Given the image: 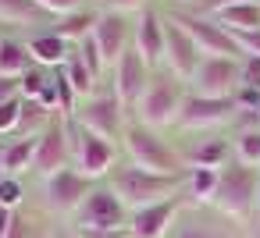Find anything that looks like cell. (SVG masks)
Masks as SVG:
<instances>
[{
	"label": "cell",
	"instance_id": "obj_41",
	"mask_svg": "<svg viewBox=\"0 0 260 238\" xmlns=\"http://www.w3.org/2000/svg\"><path fill=\"white\" fill-rule=\"evenodd\" d=\"M89 4H96V8H104V4H107V0H89Z\"/></svg>",
	"mask_w": 260,
	"mask_h": 238
},
{
	"label": "cell",
	"instance_id": "obj_7",
	"mask_svg": "<svg viewBox=\"0 0 260 238\" xmlns=\"http://www.w3.org/2000/svg\"><path fill=\"white\" fill-rule=\"evenodd\" d=\"M68 125H72V167L79 174H86L89 181H107V174L121 160V146L79 128L72 117H68Z\"/></svg>",
	"mask_w": 260,
	"mask_h": 238
},
{
	"label": "cell",
	"instance_id": "obj_38",
	"mask_svg": "<svg viewBox=\"0 0 260 238\" xmlns=\"http://www.w3.org/2000/svg\"><path fill=\"white\" fill-rule=\"evenodd\" d=\"M232 4H246V0H207V4L200 8L203 15H214V11H221V8H232Z\"/></svg>",
	"mask_w": 260,
	"mask_h": 238
},
{
	"label": "cell",
	"instance_id": "obj_37",
	"mask_svg": "<svg viewBox=\"0 0 260 238\" xmlns=\"http://www.w3.org/2000/svg\"><path fill=\"white\" fill-rule=\"evenodd\" d=\"M11 96H18V78H4V75H0V103H8Z\"/></svg>",
	"mask_w": 260,
	"mask_h": 238
},
{
	"label": "cell",
	"instance_id": "obj_30",
	"mask_svg": "<svg viewBox=\"0 0 260 238\" xmlns=\"http://www.w3.org/2000/svg\"><path fill=\"white\" fill-rule=\"evenodd\" d=\"M18 121H22V96H11L8 103H0V139L15 135Z\"/></svg>",
	"mask_w": 260,
	"mask_h": 238
},
{
	"label": "cell",
	"instance_id": "obj_29",
	"mask_svg": "<svg viewBox=\"0 0 260 238\" xmlns=\"http://www.w3.org/2000/svg\"><path fill=\"white\" fill-rule=\"evenodd\" d=\"M50 78H54V71H50V68L32 64V68L18 78V96H22V100H40V93L50 86Z\"/></svg>",
	"mask_w": 260,
	"mask_h": 238
},
{
	"label": "cell",
	"instance_id": "obj_15",
	"mask_svg": "<svg viewBox=\"0 0 260 238\" xmlns=\"http://www.w3.org/2000/svg\"><path fill=\"white\" fill-rule=\"evenodd\" d=\"M239 227L242 224L221 217L210 206H185L178 213V220H175V227H171L168 238H242Z\"/></svg>",
	"mask_w": 260,
	"mask_h": 238
},
{
	"label": "cell",
	"instance_id": "obj_10",
	"mask_svg": "<svg viewBox=\"0 0 260 238\" xmlns=\"http://www.w3.org/2000/svg\"><path fill=\"white\" fill-rule=\"evenodd\" d=\"M189 89L200 96L235 100V93L242 89V57H200Z\"/></svg>",
	"mask_w": 260,
	"mask_h": 238
},
{
	"label": "cell",
	"instance_id": "obj_11",
	"mask_svg": "<svg viewBox=\"0 0 260 238\" xmlns=\"http://www.w3.org/2000/svg\"><path fill=\"white\" fill-rule=\"evenodd\" d=\"M72 227H104V231L128 227V206L118 199V192L107 181H96L89 195L82 199V206L75 210Z\"/></svg>",
	"mask_w": 260,
	"mask_h": 238
},
{
	"label": "cell",
	"instance_id": "obj_35",
	"mask_svg": "<svg viewBox=\"0 0 260 238\" xmlns=\"http://www.w3.org/2000/svg\"><path fill=\"white\" fill-rule=\"evenodd\" d=\"M242 86L260 89V57H242Z\"/></svg>",
	"mask_w": 260,
	"mask_h": 238
},
{
	"label": "cell",
	"instance_id": "obj_2",
	"mask_svg": "<svg viewBox=\"0 0 260 238\" xmlns=\"http://www.w3.org/2000/svg\"><path fill=\"white\" fill-rule=\"evenodd\" d=\"M107 185L118 192V199L132 210L139 206H150V203H160V199H171L185 188V174H153V171H143L136 164H128L125 156L114 164V171L107 174Z\"/></svg>",
	"mask_w": 260,
	"mask_h": 238
},
{
	"label": "cell",
	"instance_id": "obj_19",
	"mask_svg": "<svg viewBox=\"0 0 260 238\" xmlns=\"http://www.w3.org/2000/svg\"><path fill=\"white\" fill-rule=\"evenodd\" d=\"M50 25H54V18L36 4V0H0V32L29 36V32L50 29Z\"/></svg>",
	"mask_w": 260,
	"mask_h": 238
},
{
	"label": "cell",
	"instance_id": "obj_43",
	"mask_svg": "<svg viewBox=\"0 0 260 238\" xmlns=\"http://www.w3.org/2000/svg\"><path fill=\"white\" fill-rule=\"evenodd\" d=\"M36 238H50V234H47V231H40V234H36Z\"/></svg>",
	"mask_w": 260,
	"mask_h": 238
},
{
	"label": "cell",
	"instance_id": "obj_33",
	"mask_svg": "<svg viewBox=\"0 0 260 238\" xmlns=\"http://www.w3.org/2000/svg\"><path fill=\"white\" fill-rule=\"evenodd\" d=\"M232 39H235L242 57H260V29L256 32H232Z\"/></svg>",
	"mask_w": 260,
	"mask_h": 238
},
{
	"label": "cell",
	"instance_id": "obj_36",
	"mask_svg": "<svg viewBox=\"0 0 260 238\" xmlns=\"http://www.w3.org/2000/svg\"><path fill=\"white\" fill-rule=\"evenodd\" d=\"M79 238H132L128 227H118V231H104V227H75Z\"/></svg>",
	"mask_w": 260,
	"mask_h": 238
},
{
	"label": "cell",
	"instance_id": "obj_24",
	"mask_svg": "<svg viewBox=\"0 0 260 238\" xmlns=\"http://www.w3.org/2000/svg\"><path fill=\"white\" fill-rule=\"evenodd\" d=\"M221 29L228 32H256L260 29V0H246V4H232L210 15Z\"/></svg>",
	"mask_w": 260,
	"mask_h": 238
},
{
	"label": "cell",
	"instance_id": "obj_34",
	"mask_svg": "<svg viewBox=\"0 0 260 238\" xmlns=\"http://www.w3.org/2000/svg\"><path fill=\"white\" fill-rule=\"evenodd\" d=\"M153 0H107L104 4V11H118V15H128V18H136L143 8H150Z\"/></svg>",
	"mask_w": 260,
	"mask_h": 238
},
{
	"label": "cell",
	"instance_id": "obj_18",
	"mask_svg": "<svg viewBox=\"0 0 260 238\" xmlns=\"http://www.w3.org/2000/svg\"><path fill=\"white\" fill-rule=\"evenodd\" d=\"M93 43L100 47L107 68L118 64V57L132 47V18L128 15H118V11H104L100 8V18L93 25Z\"/></svg>",
	"mask_w": 260,
	"mask_h": 238
},
{
	"label": "cell",
	"instance_id": "obj_12",
	"mask_svg": "<svg viewBox=\"0 0 260 238\" xmlns=\"http://www.w3.org/2000/svg\"><path fill=\"white\" fill-rule=\"evenodd\" d=\"M72 164V125L68 117H54L40 135H36V156H32V181L57 174L61 167Z\"/></svg>",
	"mask_w": 260,
	"mask_h": 238
},
{
	"label": "cell",
	"instance_id": "obj_26",
	"mask_svg": "<svg viewBox=\"0 0 260 238\" xmlns=\"http://www.w3.org/2000/svg\"><path fill=\"white\" fill-rule=\"evenodd\" d=\"M217 188V167H189L185 171V199L189 206H210Z\"/></svg>",
	"mask_w": 260,
	"mask_h": 238
},
{
	"label": "cell",
	"instance_id": "obj_22",
	"mask_svg": "<svg viewBox=\"0 0 260 238\" xmlns=\"http://www.w3.org/2000/svg\"><path fill=\"white\" fill-rule=\"evenodd\" d=\"M96 18H100V8H96V4H82L79 11L54 18V25H50V29H54L61 39H68L72 47H79L86 36H93V25H96Z\"/></svg>",
	"mask_w": 260,
	"mask_h": 238
},
{
	"label": "cell",
	"instance_id": "obj_6",
	"mask_svg": "<svg viewBox=\"0 0 260 238\" xmlns=\"http://www.w3.org/2000/svg\"><path fill=\"white\" fill-rule=\"evenodd\" d=\"M72 121H75L79 128L93 132V135H100V139L121 142V132H125V125L132 121V114H128L125 103L114 96V89L104 82L93 96H86V100L79 103V110H75Z\"/></svg>",
	"mask_w": 260,
	"mask_h": 238
},
{
	"label": "cell",
	"instance_id": "obj_23",
	"mask_svg": "<svg viewBox=\"0 0 260 238\" xmlns=\"http://www.w3.org/2000/svg\"><path fill=\"white\" fill-rule=\"evenodd\" d=\"M29 68H32V57H29L25 36L0 32V75L4 78H22Z\"/></svg>",
	"mask_w": 260,
	"mask_h": 238
},
{
	"label": "cell",
	"instance_id": "obj_21",
	"mask_svg": "<svg viewBox=\"0 0 260 238\" xmlns=\"http://www.w3.org/2000/svg\"><path fill=\"white\" fill-rule=\"evenodd\" d=\"M32 156H36V135H8L0 139V164L15 178L32 181Z\"/></svg>",
	"mask_w": 260,
	"mask_h": 238
},
{
	"label": "cell",
	"instance_id": "obj_4",
	"mask_svg": "<svg viewBox=\"0 0 260 238\" xmlns=\"http://www.w3.org/2000/svg\"><path fill=\"white\" fill-rule=\"evenodd\" d=\"M185 96H189V86L182 78H175L168 68H157L150 75V86L143 89L136 110H132V121L150 125L157 132H175V121L182 114Z\"/></svg>",
	"mask_w": 260,
	"mask_h": 238
},
{
	"label": "cell",
	"instance_id": "obj_1",
	"mask_svg": "<svg viewBox=\"0 0 260 238\" xmlns=\"http://www.w3.org/2000/svg\"><path fill=\"white\" fill-rule=\"evenodd\" d=\"M118 146H121V156L128 164L143 167V171H153V174H185L182 149H178V142L168 132H157L150 125L128 121Z\"/></svg>",
	"mask_w": 260,
	"mask_h": 238
},
{
	"label": "cell",
	"instance_id": "obj_14",
	"mask_svg": "<svg viewBox=\"0 0 260 238\" xmlns=\"http://www.w3.org/2000/svg\"><path fill=\"white\" fill-rule=\"evenodd\" d=\"M150 75H153V68L128 47L121 57H118V64L111 68V75H107V86L114 89V96L125 103V110L132 114L136 110V103H139V96H143V89L150 86Z\"/></svg>",
	"mask_w": 260,
	"mask_h": 238
},
{
	"label": "cell",
	"instance_id": "obj_16",
	"mask_svg": "<svg viewBox=\"0 0 260 238\" xmlns=\"http://www.w3.org/2000/svg\"><path fill=\"white\" fill-rule=\"evenodd\" d=\"M132 50L157 71L164 68V11L157 4L143 8L132 18Z\"/></svg>",
	"mask_w": 260,
	"mask_h": 238
},
{
	"label": "cell",
	"instance_id": "obj_9",
	"mask_svg": "<svg viewBox=\"0 0 260 238\" xmlns=\"http://www.w3.org/2000/svg\"><path fill=\"white\" fill-rule=\"evenodd\" d=\"M168 15L189 32V39L196 43V50H200L203 57H242L239 47H235V39H232V32L221 29L210 15H203V11H185V8H171Z\"/></svg>",
	"mask_w": 260,
	"mask_h": 238
},
{
	"label": "cell",
	"instance_id": "obj_42",
	"mask_svg": "<svg viewBox=\"0 0 260 238\" xmlns=\"http://www.w3.org/2000/svg\"><path fill=\"white\" fill-rule=\"evenodd\" d=\"M256 213H260V192H256Z\"/></svg>",
	"mask_w": 260,
	"mask_h": 238
},
{
	"label": "cell",
	"instance_id": "obj_17",
	"mask_svg": "<svg viewBox=\"0 0 260 238\" xmlns=\"http://www.w3.org/2000/svg\"><path fill=\"white\" fill-rule=\"evenodd\" d=\"M200 57H203V54L196 50V43L189 39V32L164 11V68H168L175 78H182V82L189 86V78H192Z\"/></svg>",
	"mask_w": 260,
	"mask_h": 238
},
{
	"label": "cell",
	"instance_id": "obj_3",
	"mask_svg": "<svg viewBox=\"0 0 260 238\" xmlns=\"http://www.w3.org/2000/svg\"><path fill=\"white\" fill-rule=\"evenodd\" d=\"M256 192H260V171L239 160H228L224 167H217V188H214L210 210H217L235 224H249L256 217Z\"/></svg>",
	"mask_w": 260,
	"mask_h": 238
},
{
	"label": "cell",
	"instance_id": "obj_39",
	"mask_svg": "<svg viewBox=\"0 0 260 238\" xmlns=\"http://www.w3.org/2000/svg\"><path fill=\"white\" fill-rule=\"evenodd\" d=\"M15 213H18V210H4V206H0V238H8V231H11V220H15Z\"/></svg>",
	"mask_w": 260,
	"mask_h": 238
},
{
	"label": "cell",
	"instance_id": "obj_32",
	"mask_svg": "<svg viewBox=\"0 0 260 238\" xmlns=\"http://www.w3.org/2000/svg\"><path fill=\"white\" fill-rule=\"evenodd\" d=\"M36 234H40V227L32 224V217H29L25 210H18V213H15V220H11L8 238H36Z\"/></svg>",
	"mask_w": 260,
	"mask_h": 238
},
{
	"label": "cell",
	"instance_id": "obj_31",
	"mask_svg": "<svg viewBox=\"0 0 260 238\" xmlns=\"http://www.w3.org/2000/svg\"><path fill=\"white\" fill-rule=\"evenodd\" d=\"M36 4L50 15V18H61V15H72V11H79L82 4H89V0H36Z\"/></svg>",
	"mask_w": 260,
	"mask_h": 238
},
{
	"label": "cell",
	"instance_id": "obj_5",
	"mask_svg": "<svg viewBox=\"0 0 260 238\" xmlns=\"http://www.w3.org/2000/svg\"><path fill=\"white\" fill-rule=\"evenodd\" d=\"M93 185H96V181H89L86 174H79V171L68 164V167H61L57 174L40 178L36 188H32V195H36V206H40L43 213H50V217H75V210L82 206V199L89 195Z\"/></svg>",
	"mask_w": 260,
	"mask_h": 238
},
{
	"label": "cell",
	"instance_id": "obj_40",
	"mask_svg": "<svg viewBox=\"0 0 260 238\" xmlns=\"http://www.w3.org/2000/svg\"><path fill=\"white\" fill-rule=\"evenodd\" d=\"M50 238H79V231L75 227H57V231H47Z\"/></svg>",
	"mask_w": 260,
	"mask_h": 238
},
{
	"label": "cell",
	"instance_id": "obj_25",
	"mask_svg": "<svg viewBox=\"0 0 260 238\" xmlns=\"http://www.w3.org/2000/svg\"><path fill=\"white\" fill-rule=\"evenodd\" d=\"M61 75L68 78V86L75 89V96H79V103L86 100V96H93L104 82L89 71V64L82 61V54H79V47H72V54H68V61L61 64Z\"/></svg>",
	"mask_w": 260,
	"mask_h": 238
},
{
	"label": "cell",
	"instance_id": "obj_20",
	"mask_svg": "<svg viewBox=\"0 0 260 238\" xmlns=\"http://www.w3.org/2000/svg\"><path fill=\"white\" fill-rule=\"evenodd\" d=\"M25 47H29V57H32V64H40V68H50V71H57V68L68 61V54H72V43H68V39H61L54 29L29 32V36H25Z\"/></svg>",
	"mask_w": 260,
	"mask_h": 238
},
{
	"label": "cell",
	"instance_id": "obj_13",
	"mask_svg": "<svg viewBox=\"0 0 260 238\" xmlns=\"http://www.w3.org/2000/svg\"><path fill=\"white\" fill-rule=\"evenodd\" d=\"M189 206L185 199V188L171 199H160V203H150V206H139L128 213V234L132 238H168L178 213Z\"/></svg>",
	"mask_w": 260,
	"mask_h": 238
},
{
	"label": "cell",
	"instance_id": "obj_28",
	"mask_svg": "<svg viewBox=\"0 0 260 238\" xmlns=\"http://www.w3.org/2000/svg\"><path fill=\"white\" fill-rule=\"evenodd\" d=\"M29 195H32V181L29 178L8 174L4 181H0V206H4V210H25Z\"/></svg>",
	"mask_w": 260,
	"mask_h": 238
},
{
	"label": "cell",
	"instance_id": "obj_8",
	"mask_svg": "<svg viewBox=\"0 0 260 238\" xmlns=\"http://www.w3.org/2000/svg\"><path fill=\"white\" fill-rule=\"evenodd\" d=\"M235 100H217V96H200L189 89L185 103H182V114L175 121V132L178 135H207V132H217V128H232L235 121Z\"/></svg>",
	"mask_w": 260,
	"mask_h": 238
},
{
	"label": "cell",
	"instance_id": "obj_27",
	"mask_svg": "<svg viewBox=\"0 0 260 238\" xmlns=\"http://www.w3.org/2000/svg\"><path fill=\"white\" fill-rule=\"evenodd\" d=\"M228 142H232V160L260 171V128H235Z\"/></svg>",
	"mask_w": 260,
	"mask_h": 238
}]
</instances>
